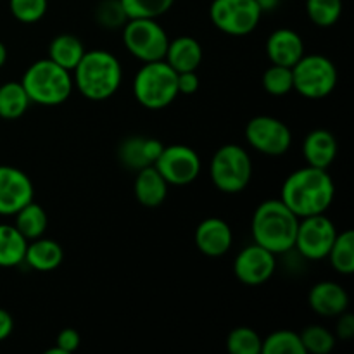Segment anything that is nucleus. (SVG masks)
I'll list each match as a JSON object with an SVG mask.
<instances>
[{
    "label": "nucleus",
    "instance_id": "1",
    "mask_svg": "<svg viewBox=\"0 0 354 354\" xmlns=\"http://www.w3.org/2000/svg\"><path fill=\"white\" fill-rule=\"evenodd\" d=\"M334 196V180L327 169L306 166L287 176L282 185L280 201L297 218H306L325 213L330 207Z\"/></svg>",
    "mask_w": 354,
    "mask_h": 354
},
{
    "label": "nucleus",
    "instance_id": "2",
    "mask_svg": "<svg viewBox=\"0 0 354 354\" xmlns=\"http://www.w3.org/2000/svg\"><path fill=\"white\" fill-rule=\"evenodd\" d=\"M299 218L280 199H268L259 204L251 223L252 239L273 254H283L294 249Z\"/></svg>",
    "mask_w": 354,
    "mask_h": 354
},
{
    "label": "nucleus",
    "instance_id": "3",
    "mask_svg": "<svg viewBox=\"0 0 354 354\" xmlns=\"http://www.w3.org/2000/svg\"><path fill=\"white\" fill-rule=\"evenodd\" d=\"M73 71V85L90 100L109 99L120 90L123 82V69L118 57L102 48L85 52Z\"/></svg>",
    "mask_w": 354,
    "mask_h": 354
},
{
    "label": "nucleus",
    "instance_id": "4",
    "mask_svg": "<svg viewBox=\"0 0 354 354\" xmlns=\"http://www.w3.org/2000/svg\"><path fill=\"white\" fill-rule=\"evenodd\" d=\"M21 85L31 102L40 106H59L69 99L73 92V78L68 69L61 68L50 59H40L24 71Z\"/></svg>",
    "mask_w": 354,
    "mask_h": 354
},
{
    "label": "nucleus",
    "instance_id": "5",
    "mask_svg": "<svg viewBox=\"0 0 354 354\" xmlns=\"http://www.w3.org/2000/svg\"><path fill=\"white\" fill-rule=\"evenodd\" d=\"M176 76L178 73L165 59L144 62L133 80V95L137 102L152 111L168 107L180 95Z\"/></svg>",
    "mask_w": 354,
    "mask_h": 354
},
{
    "label": "nucleus",
    "instance_id": "6",
    "mask_svg": "<svg viewBox=\"0 0 354 354\" xmlns=\"http://www.w3.org/2000/svg\"><path fill=\"white\" fill-rule=\"evenodd\" d=\"M214 187L225 194L245 190L252 176V162L248 151L237 144H227L214 152L209 165Z\"/></svg>",
    "mask_w": 354,
    "mask_h": 354
},
{
    "label": "nucleus",
    "instance_id": "7",
    "mask_svg": "<svg viewBox=\"0 0 354 354\" xmlns=\"http://www.w3.org/2000/svg\"><path fill=\"white\" fill-rule=\"evenodd\" d=\"M292 82L294 90L306 99H324L337 85V68L325 55H303L292 66Z\"/></svg>",
    "mask_w": 354,
    "mask_h": 354
},
{
    "label": "nucleus",
    "instance_id": "8",
    "mask_svg": "<svg viewBox=\"0 0 354 354\" xmlns=\"http://www.w3.org/2000/svg\"><path fill=\"white\" fill-rule=\"evenodd\" d=\"M123 44L142 62L162 61L169 38L156 19H128L123 26Z\"/></svg>",
    "mask_w": 354,
    "mask_h": 354
},
{
    "label": "nucleus",
    "instance_id": "9",
    "mask_svg": "<svg viewBox=\"0 0 354 354\" xmlns=\"http://www.w3.org/2000/svg\"><path fill=\"white\" fill-rule=\"evenodd\" d=\"M261 16L263 10L256 0H213L209 7L211 23L232 37L252 33Z\"/></svg>",
    "mask_w": 354,
    "mask_h": 354
},
{
    "label": "nucleus",
    "instance_id": "10",
    "mask_svg": "<svg viewBox=\"0 0 354 354\" xmlns=\"http://www.w3.org/2000/svg\"><path fill=\"white\" fill-rule=\"evenodd\" d=\"M335 237H337V230L324 213L299 218L294 249H297V252L304 259L322 261L327 258Z\"/></svg>",
    "mask_w": 354,
    "mask_h": 354
},
{
    "label": "nucleus",
    "instance_id": "11",
    "mask_svg": "<svg viewBox=\"0 0 354 354\" xmlns=\"http://www.w3.org/2000/svg\"><path fill=\"white\" fill-rule=\"evenodd\" d=\"M154 166L168 185H189L201 173L199 154L183 144L165 145Z\"/></svg>",
    "mask_w": 354,
    "mask_h": 354
},
{
    "label": "nucleus",
    "instance_id": "12",
    "mask_svg": "<svg viewBox=\"0 0 354 354\" xmlns=\"http://www.w3.org/2000/svg\"><path fill=\"white\" fill-rule=\"evenodd\" d=\"M245 140L261 154L282 156L290 149L292 133L289 127L277 118L256 116L245 127Z\"/></svg>",
    "mask_w": 354,
    "mask_h": 354
},
{
    "label": "nucleus",
    "instance_id": "13",
    "mask_svg": "<svg viewBox=\"0 0 354 354\" xmlns=\"http://www.w3.org/2000/svg\"><path fill=\"white\" fill-rule=\"evenodd\" d=\"M277 270V258L268 249L261 248L254 242L239 252L234 263V272L239 282L244 286H263L272 279Z\"/></svg>",
    "mask_w": 354,
    "mask_h": 354
},
{
    "label": "nucleus",
    "instance_id": "14",
    "mask_svg": "<svg viewBox=\"0 0 354 354\" xmlns=\"http://www.w3.org/2000/svg\"><path fill=\"white\" fill-rule=\"evenodd\" d=\"M35 189L30 176L14 166H0V214L10 216L33 201Z\"/></svg>",
    "mask_w": 354,
    "mask_h": 354
},
{
    "label": "nucleus",
    "instance_id": "15",
    "mask_svg": "<svg viewBox=\"0 0 354 354\" xmlns=\"http://www.w3.org/2000/svg\"><path fill=\"white\" fill-rule=\"evenodd\" d=\"M197 249L209 258H220L227 254L234 242L230 225L221 218H206L201 221L194 235Z\"/></svg>",
    "mask_w": 354,
    "mask_h": 354
},
{
    "label": "nucleus",
    "instance_id": "16",
    "mask_svg": "<svg viewBox=\"0 0 354 354\" xmlns=\"http://www.w3.org/2000/svg\"><path fill=\"white\" fill-rule=\"evenodd\" d=\"M162 149H165V145L158 138L137 135V137H128L121 142L118 156H120V161L124 168L138 171L145 166L154 165Z\"/></svg>",
    "mask_w": 354,
    "mask_h": 354
},
{
    "label": "nucleus",
    "instance_id": "17",
    "mask_svg": "<svg viewBox=\"0 0 354 354\" xmlns=\"http://www.w3.org/2000/svg\"><path fill=\"white\" fill-rule=\"evenodd\" d=\"M266 55L272 64L292 68L304 55V41L299 33L289 28L273 31L266 40Z\"/></svg>",
    "mask_w": 354,
    "mask_h": 354
},
{
    "label": "nucleus",
    "instance_id": "18",
    "mask_svg": "<svg viewBox=\"0 0 354 354\" xmlns=\"http://www.w3.org/2000/svg\"><path fill=\"white\" fill-rule=\"evenodd\" d=\"M311 310L325 318H334L344 313L349 306V296L337 282H318L308 296Z\"/></svg>",
    "mask_w": 354,
    "mask_h": 354
},
{
    "label": "nucleus",
    "instance_id": "19",
    "mask_svg": "<svg viewBox=\"0 0 354 354\" xmlns=\"http://www.w3.org/2000/svg\"><path fill=\"white\" fill-rule=\"evenodd\" d=\"M303 154L308 166L327 169L337 156V140L328 130L310 131L303 142Z\"/></svg>",
    "mask_w": 354,
    "mask_h": 354
},
{
    "label": "nucleus",
    "instance_id": "20",
    "mask_svg": "<svg viewBox=\"0 0 354 354\" xmlns=\"http://www.w3.org/2000/svg\"><path fill=\"white\" fill-rule=\"evenodd\" d=\"M133 190L142 206L158 207L165 203L166 196H168V182L162 178L156 166L151 165L138 169Z\"/></svg>",
    "mask_w": 354,
    "mask_h": 354
},
{
    "label": "nucleus",
    "instance_id": "21",
    "mask_svg": "<svg viewBox=\"0 0 354 354\" xmlns=\"http://www.w3.org/2000/svg\"><path fill=\"white\" fill-rule=\"evenodd\" d=\"M165 61L176 73L196 71L203 62V47L192 37H178L168 44Z\"/></svg>",
    "mask_w": 354,
    "mask_h": 354
},
{
    "label": "nucleus",
    "instance_id": "22",
    "mask_svg": "<svg viewBox=\"0 0 354 354\" xmlns=\"http://www.w3.org/2000/svg\"><path fill=\"white\" fill-rule=\"evenodd\" d=\"M62 259H64V251L61 244L52 239L38 237L31 241V244L28 242L24 261L37 272H52L61 266Z\"/></svg>",
    "mask_w": 354,
    "mask_h": 354
},
{
    "label": "nucleus",
    "instance_id": "23",
    "mask_svg": "<svg viewBox=\"0 0 354 354\" xmlns=\"http://www.w3.org/2000/svg\"><path fill=\"white\" fill-rule=\"evenodd\" d=\"M86 50L83 47L82 40L69 33L57 35L48 45V59L61 66V68L68 69L69 73L78 66Z\"/></svg>",
    "mask_w": 354,
    "mask_h": 354
},
{
    "label": "nucleus",
    "instance_id": "24",
    "mask_svg": "<svg viewBox=\"0 0 354 354\" xmlns=\"http://www.w3.org/2000/svg\"><path fill=\"white\" fill-rule=\"evenodd\" d=\"M28 241L14 225L0 223V268L21 265L26 254Z\"/></svg>",
    "mask_w": 354,
    "mask_h": 354
},
{
    "label": "nucleus",
    "instance_id": "25",
    "mask_svg": "<svg viewBox=\"0 0 354 354\" xmlns=\"http://www.w3.org/2000/svg\"><path fill=\"white\" fill-rule=\"evenodd\" d=\"M31 100L21 82H9L0 85V118L17 120L30 107Z\"/></svg>",
    "mask_w": 354,
    "mask_h": 354
},
{
    "label": "nucleus",
    "instance_id": "26",
    "mask_svg": "<svg viewBox=\"0 0 354 354\" xmlns=\"http://www.w3.org/2000/svg\"><path fill=\"white\" fill-rule=\"evenodd\" d=\"M16 225L14 227L26 237V241H35L41 237L47 230L48 218L44 207L37 203H28L26 206L21 207L16 214Z\"/></svg>",
    "mask_w": 354,
    "mask_h": 354
},
{
    "label": "nucleus",
    "instance_id": "27",
    "mask_svg": "<svg viewBox=\"0 0 354 354\" xmlns=\"http://www.w3.org/2000/svg\"><path fill=\"white\" fill-rule=\"evenodd\" d=\"M327 258L330 259L332 268L341 275L354 273V232L346 230L337 234Z\"/></svg>",
    "mask_w": 354,
    "mask_h": 354
},
{
    "label": "nucleus",
    "instance_id": "28",
    "mask_svg": "<svg viewBox=\"0 0 354 354\" xmlns=\"http://www.w3.org/2000/svg\"><path fill=\"white\" fill-rule=\"evenodd\" d=\"M261 354H306L301 335L292 330H277L263 339Z\"/></svg>",
    "mask_w": 354,
    "mask_h": 354
},
{
    "label": "nucleus",
    "instance_id": "29",
    "mask_svg": "<svg viewBox=\"0 0 354 354\" xmlns=\"http://www.w3.org/2000/svg\"><path fill=\"white\" fill-rule=\"evenodd\" d=\"M128 19H158L168 12L175 0H120Z\"/></svg>",
    "mask_w": 354,
    "mask_h": 354
},
{
    "label": "nucleus",
    "instance_id": "30",
    "mask_svg": "<svg viewBox=\"0 0 354 354\" xmlns=\"http://www.w3.org/2000/svg\"><path fill=\"white\" fill-rule=\"evenodd\" d=\"M306 12L311 23L330 28L341 19L342 0H306Z\"/></svg>",
    "mask_w": 354,
    "mask_h": 354
},
{
    "label": "nucleus",
    "instance_id": "31",
    "mask_svg": "<svg viewBox=\"0 0 354 354\" xmlns=\"http://www.w3.org/2000/svg\"><path fill=\"white\" fill-rule=\"evenodd\" d=\"M263 88L273 97H283L294 90L292 68L272 64L263 75Z\"/></svg>",
    "mask_w": 354,
    "mask_h": 354
},
{
    "label": "nucleus",
    "instance_id": "32",
    "mask_svg": "<svg viewBox=\"0 0 354 354\" xmlns=\"http://www.w3.org/2000/svg\"><path fill=\"white\" fill-rule=\"evenodd\" d=\"M263 339L249 327H237L228 334L227 349L232 354H261Z\"/></svg>",
    "mask_w": 354,
    "mask_h": 354
},
{
    "label": "nucleus",
    "instance_id": "33",
    "mask_svg": "<svg viewBox=\"0 0 354 354\" xmlns=\"http://www.w3.org/2000/svg\"><path fill=\"white\" fill-rule=\"evenodd\" d=\"M299 335L306 354H327L335 346V335L322 325H310Z\"/></svg>",
    "mask_w": 354,
    "mask_h": 354
},
{
    "label": "nucleus",
    "instance_id": "34",
    "mask_svg": "<svg viewBox=\"0 0 354 354\" xmlns=\"http://www.w3.org/2000/svg\"><path fill=\"white\" fill-rule=\"evenodd\" d=\"M48 0H9L10 14L19 23L33 24L45 16Z\"/></svg>",
    "mask_w": 354,
    "mask_h": 354
},
{
    "label": "nucleus",
    "instance_id": "35",
    "mask_svg": "<svg viewBox=\"0 0 354 354\" xmlns=\"http://www.w3.org/2000/svg\"><path fill=\"white\" fill-rule=\"evenodd\" d=\"M97 21L102 26L109 28V30H116V28L124 26V23L128 21V16L120 0H104L97 7Z\"/></svg>",
    "mask_w": 354,
    "mask_h": 354
},
{
    "label": "nucleus",
    "instance_id": "36",
    "mask_svg": "<svg viewBox=\"0 0 354 354\" xmlns=\"http://www.w3.org/2000/svg\"><path fill=\"white\" fill-rule=\"evenodd\" d=\"M80 344H82V337H80L78 330H75V328L61 330L57 335V341H55V346L64 354L75 353L80 348Z\"/></svg>",
    "mask_w": 354,
    "mask_h": 354
},
{
    "label": "nucleus",
    "instance_id": "37",
    "mask_svg": "<svg viewBox=\"0 0 354 354\" xmlns=\"http://www.w3.org/2000/svg\"><path fill=\"white\" fill-rule=\"evenodd\" d=\"M176 86H178V93H182V95H192L199 88V76L196 75V71L178 73Z\"/></svg>",
    "mask_w": 354,
    "mask_h": 354
},
{
    "label": "nucleus",
    "instance_id": "38",
    "mask_svg": "<svg viewBox=\"0 0 354 354\" xmlns=\"http://www.w3.org/2000/svg\"><path fill=\"white\" fill-rule=\"evenodd\" d=\"M335 334L342 341H349L354 335V317L351 313H341L337 320V328H335Z\"/></svg>",
    "mask_w": 354,
    "mask_h": 354
},
{
    "label": "nucleus",
    "instance_id": "39",
    "mask_svg": "<svg viewBox=\"0 0 354 354\" xmlns=\"http://www.w3.org/2000/svg\"><path fill=\"white\" fill-rule=\"evenodd\" d=\"M12 330H14L12 317H10L9 311L0 308V342L6 341V339L12 334Z\"/></svg>",
    "mask_w": 354,
    "mask_h": 354
},
{
    "label": "nucleus",
    "instance_id": "40",
    "mask_svg": "<svg viewBox=\"0 0 354 354\" xmlns=\"http://www.w3.org/2000/svg\"><path fill=\"white\" fill-rule=\"evenodd\" d=\"M259 6V9L263 10V12H266V10H273L280 3V0H256Z\"/></svg>",
    "mask_w": 354,
    "mask_h": 354
},
{
    "label": "nucleus",
    "instance_id": "41",
    "mask_svg": "<svg viewBox=\"0 0 354 354\" xmlns=\"http://www.w3.org/2000/svg\"><path fill=\"white\" fill-rule=\"evenodd\" d=\"M6 62H7V47L0 41V68H3Z\"/></svg>",
    "mask_w": 354,
    "mask_h": 354
}]
</instances>
